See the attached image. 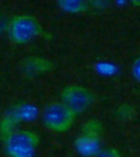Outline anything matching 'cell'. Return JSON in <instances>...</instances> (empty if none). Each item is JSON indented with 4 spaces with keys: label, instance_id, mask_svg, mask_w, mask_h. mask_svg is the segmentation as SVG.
I'll return each mask as SVG.
<instances>
[{
    "label": "cell",
    "instance_id": "8992f818",
    "mask_svg": "<svg viewBox=\"0 0 140 157\" xmlns=\"http://www.w3.org/2000/svg\"><path fill=\"white\" fill-rule=\"evenodd\" d=\"M24 64H25V68L26 71H32L34 73H38V72H46L49 71L52 68V64L47 60V59L42 58H26L24 60Z\"/></svg>",
    "mask_w": 140,
    "mask_h": 157
},
{
    "label": "cell",
    "instance_id": "7a4b0ae2",
    "mask_svg": "<svg viewBox=\"0 0 140 157\" xmlns=\"http://www.w3.org/2000/svg\"><path fill=\"white\" fill-rule=\"evenodd\" d=\"M42 33V26L33 16L18 15L10 21L9 36L16 44H25Z\"/></svg>",
    "mask_w": 140,
    "mask_h": 157
},
{
    "label": "cell",
    "instance_id": "3957f363",
    "mask_svg": "<svg viewBox=\"0 0 140 157\" xmlns=\"http://www.w3.org/2000/svg\"><path fill=\"white\" fill-rule=\"evenodd\" d=\"M76 114L63 104L54 102L47 107L43 113V123L51 131L65 132L73 125Z\"/></svg>",
    "mask_w": 140,
    "mask_h": 157
},
{
    "label": "cell",
    "instance_id": "6da1fadb",
    "mask_svg": "<svg viewBox=\"0 0 140 157\" xmlns=\"http://www.w3.org/2000/svg\"><path fill=\"white\" fill-rule=\"evenodd\" d=\"M39 136L29 130L12 132L6 139V151L9 157H31L39 146Z\"/></svg>",
    "mask_w": 140,
    "mask_h": 157
},
{
    "label": "cell",
    "instance_id": "9c48e42d",
    "mask_svg": "<svg viewBox=\"0 0 140 157\" xmlns=\"http://www.w3.org/2000/svg\"><path fill=\"white\" fill-rule=\"evenodd\" d=\"M131 72H132L133 78H136L138 82H140V57H138V58L133 62Z\"/></svg>",
    "mask_w": 140,
    "mask_h": 157
},
{
    "label": "cell",
    "instance_id": "52a82bcc",
    "mask_svg": "<svg viewBox=\"0 0 140 157\" xmlns=\"http://www.w3.org/2000/svg\"><path fill=\"white\" fill-rule=\"evenodd\" d=\"M60 7L64 8L65 10L71 13H81L87 9V4L84 1H59Z\"/></svg>",
    "mask_w": 140,
    "mask_h": 157
},
{
    "label": "cell",
    "instance_id": "ba28073f",
    "mask_svg": "<svg viewBox=\"0 0 140 157\" xmlns=\"http://www.w3.org/2000/svg\"><path fill=\"white\" fill-rule=\"evenodd\" d=\"M95 157H122V155H121L120 150H117L116 148L106 147V148L98 150Z\"/></svg>",
    "mask_w": 140,
    "mask_h": 157
},
{
    "label": "cell",
    "instance_id": "277c9868",
    "mask_svg": "<svg viewBox=\"0 0 140 157\" xmlns=\"http://www.w3.org/2000/svg\"><path fill=\"white\" fill-rule=\"evenodd\" d=\"M60 98L63 104H65L75 114H79L87 110L92 105L95 94L86 86L73 84L65 86L63 89Z\"/></svg>",
    "mask_w": 140,
    "mask_h": 157
},
{
    "label": "cell",
    "instance_id": "5b68a950",
    "mask_svg": "<svg viewBox=\"0 0 140 157\" xmlns=\"http://www.w3.org/2000/svg\"><path fill=\"white\" fill-rule=\"evenodd\" d=\"M101 131L100 123L97 121L88 122L84 129L83 133L78 139L76 146L79 148V151L84 155H90V154H97L98 151V137Z\"/></svg>",
    "mask_w": 140,
    "mask_h": 157
}]
</instances>
